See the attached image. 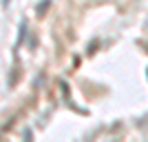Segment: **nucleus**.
<instances>
[{
	"label": "nucleus",
	"mask_w": 148,
	"mask_h": 142,
	"mask_svg": "<svg viewBox=\"0 0 148 142\" xmlns=\"http://www.w3.org/2000/svg\"><path fill=\"white\" fill-rule=\"evenodd\" d=\"M47 9H49V0H42V2H40V5H38V16H40V18H42V13L47 11Z\"/></svg>",
	"instance_id": "obj_1"
}]
</instances>
